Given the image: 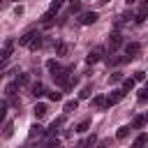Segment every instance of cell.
<instances>
[{"label":"cell","mask_w":148,"mask_h":148,"mask_svg":"<svg viewBox=\"0 0 148 148\" xmlns=\"http://www.w3.org/2000/svg\"><path fill=\"white\" fill-rule=\"evenodd\" d=\"M62 5H65V0H51V7H49V9H51V12H58Z\"/></svg>","instance_id":"4316f807"},{"label":"cell","mask_w":148,"mask_h":148,"mask_svg":"<svg viewBox=\"0 0 148 148\" xmlns=\"http://www.w3.org/2000/svg\"><path fill=\"white\" fill-rule=\"evenodd\" d=\"M46 69L51 72V76H56L58 72H62V67H60V62H58V60H53V58H51V60H46Z\"/></svg>","instance_id":"30bf717a"},{"label":"cell","mask_w":148,"mask_h":148,"mask_svg":"<svg viewBox=\"0 0 148 148\" xmlns=\"http://www.w3.org/2000/svg\"><path fill=\"white\" fill-rule=\"evenodd\" d=\"M111 0H97V5H109Z\"/></svg>","instance_id":"e575fe53"},{"label":"cell","mask_w":148,"mask_h":148,"mask_svg":"<svg viewBox=\"0 0 148 148\" xmlns=\"http://www.w3.org/2000/svg\"><path fill=\"white\" fill-rule=\"evenodd\" d=\"M69 12H72V14L81 12V2H79V0H72V5H69Z\"/></svg>","instance_id":"83f0119b"},{"label":"cell","mask_w":148,"mask_h":148,"mask_svg":"<svg viewBox=\"0 0 148 148\" xmlns=\"http://www.w3.org/2000/svg\"><path fill=\"white\" fill-rule=\"evenodd\" d=\"M92 106H95V109H99V111H104V109H109V104H106V97H102V95H97V97H92Z\"/></svg>","instance_id":"8fae6325"},{"label":"cell","mask_w":148,"mask_h":148,"mask_svg":"<svg viewBox=\"0 0 148 148\" xmlns=\"http://www.w3.org/2000/svg\"><path fill=\"white\" fill-rule=\"evenodd\" d=\"M146 143H148V134H146V132H141V134L132 141V148H143Z\"/></svg>","instance_id":"4fadbf2b"},{"label":"cell","mask_w":148,"mask_h":148,"mask_svg":"<svg viewBox=\"0 0 148 148\" xmlns=\"http://www.w3.org/2000/svg\"><path fill=\"white\" fill-rule=\"evenodd\" d=\"M146 18H148V7H146V5H141V9L134 14V23H143Z\"/></svg>","instance_id":"5bb4252c"},{"label":"cell","mask_w":148,"mask_h":148,"mask_svg":"<svg viewBox=\"0 0 148 148\" xmlns=\"http://www.w3.org/2000/svg\"><path fill=\"white\" fill-rule=\"evenodd\" d=\"M12 49H14V39H5V46H2V60H7L12 56Z\"/></svg>","instance_id":"9a60e30c"},{"label":"cell","mask_w":148,"mask_h":148,"mask_svg":"<svg viewBox=\"0 0 148 148\" xmlns=\"http://www.w3.org/2000/svg\"><path fill=\"white\" fill-rule=\"evenodd\" d=\"M60 125H62V118H56L51 125H49V130H46V134L49 136H56L58 134V130H60Z\"/></svg>","instance_id":"7c38bea8"},{"label":"cell","mask_w":148,"mask_h":148,"mask_svg":"<svg viewBox=\"0 0 148 148\" xmlns=\"http://www.w3.org/2000/svg\"><path fill=\"white\" fill-rule=\"evenodd\" d=\"M123 79H125V76H123V72H113L109 81H111V83H118V81H123Z\"/></svg>","instance_id":"f1b7e54d"},{"label":"cell","mask_w":148,"mask_h":148,"mask_svg":"<svg viewBox=\"0 0 148 148\" xmlns=\"http://www.w3.org/2000/svg\"><path fill=\"white\" fill-rule=\"evenodd\" d=\"M32 113H35V118H44V116L49 113V106H46L44 102H37L35 109H32Z\"/></svg>","instance_id":"ba28073f"},{"label":"cell","mask_w":148,"mask_h":148,"mask_svg":"<svg viewBox=\"0 0 148 148\" xmlns=\"http://www.w3.org/2000/svg\"><path fill=\"white\" fill-rule=\"evenodd\" d=\"M102 53H104V49H92V51L86 56V62H88V65H95V62H99V60H102Z\"/></svg>","instance_id":"277c9868"},{"label":"cell","mask_w":148,"mask_h":148,"mask_svg":"<svg viewBox=\"0 0 148 148\" xmlns=\"http://www.w3.org/2000/svg\"><path fill=\"white\" fill-rule=\"evenodd\" d=\"M44 92H46V88H44V83H42V81H37V83H32V86H30V95H32V97H42Z\"/></svg>","instance_id":"52a82bcc"},{"label":"cell","mask_w":148,"mask_h":148,"mask_svg":"<svg viewBox=\"0 0 148 148\" xmlns=\"http://www.w3.org/2000/svg\"><path fill=\"white\" fill-rule=\"evenodd\" d=\"M143 88H148V81H146V86H143Z\"/></svg>","instance_id":"74e56055"},{"label":"cell","mask_w":148,"mask_h":148,"mask_svg":"<svg viewBox=\"0 0 148 148\" xmlns=\"http://www.w3.org/2000/svg\"><path fill=\"white\" fill-rule=\"evenodd\" d=\"M120 46H123V35H120V32H113V35L109 37V51L113 53V51H118Z\"/></svg>","instance_id":"3957f363"},{"label":"cell","mask_w":148,"mask_h":148,"mask_svg":"<svg viewBox=\"0 0 148 148\" xmlns=\"http://www.w3.org/2000/svg\"><path fill=\"white\" fill-rule=\"evenodd\" d=\"M76 109H79V99H69V102H65V106H62L65 113H72V111H76Z\"/></svg>","instance_id":"d6986e66"},{"label":"cell","mask_w":148,"mask_h":148,"mask_svg":"<svg viewBox=\"0 0 148 148\" xmlns=\"http://www.w3.org/2000/svg\"><path fill=\"white\" fill-rule=\"evenodd\" d=\"M125 2H127V5H132V2H134V0H125Z\"/></svg>","instance_id":"8d00e7d4"},{"label":"cell","mask_w":148,"mask_h":148,"mask_svg":"<svg viewBox=\"0 0 148 148\" xmlns=\"http://www.w3.org/2000/svg\"><path fill=\"white\" fill-rule=\"evenodd\" d=\"M12 134H14V123L7 120V123H5V139H9Z\"/></svg>","instance_id":"d4e9b609"},{"label":"cell","mask_w":148,"mask_h":148,"mask_svg":"<svg viewBox=\"0 0 148 148\" xmlns=\"http://www.w3.org/2000/svg\"><path fill=\"white\" fill-rule=\"evenodd\" d=\"M97 18H99L97 12H83V14H81V23H83V25H92Z\"/></svg>","instance_id":"8992f818"},{"label":"cell","mask_w":148,"mask_h":148,"mask_svg":"<svg viewBox=\"0 0 148 148\" xmlns=\"http://www.w3.org/2000/svg\"><path fill=\"white\" fill-rule=\"evenodd\" d=\"M88 127H90V120H81L76 127H74V132H79V134H83V132H88Z\"/></svg>","instance_id":"cb8c5ba5"},{"label":"cell","mask_w":148,"mask_h":148,"mask_svg":"<svg viewBox=\"0 0 148 148\" xmlns=\"http://www.w3.org/2000/svg\"><path fill=\"white\" fill-rule=\"evenodd\" d=\"M67 51H69L67 42H56V56H67Z\"/></svg>","instance_id":"e0dca14e"},{"label":"cell","mask_w":148,"mask_h":148,"mask_svg":"<svg viewBox=\"0 0 148 148\" xmlns=\"http://www.w3.org/2000/svg\"><path fill=\"white\" fill-rule=\"evenodd\" d=\"M90 92H92V88H90V86H86V88L79 92V97H81V99H88V97H90Z\"/></svg>","instance_id":"f546056e"},{"label":"cell","mask_w":148,"mask_h":148,"mask_svg":"<svg viewBox=\"0 0 148 148\" xmlns=\"http://www.w3.org/2000/svg\"><path fill=\"white\" fill-rule=\"evenodd\" d=\"M148 99V88H143L141 92H139V102H146Z\"/></svg>","instance_id":"836d02e7"},{"label":"cell","mask_w":148,"mask_h":148,"mask_svg":"<svg viewBox=\"0 0 148 148\" xmlns=\"http://www.w3.org/2000/svg\"><path fill=\"white\" fill-rule=\"evenodd\" d=\"M130 130H132V127H127V125L118 127V132H116V139H127V136H130Z\"/></svg>","instance_id":"7402d4cb"},{"label":"cell","mask_w":148,"mask_h":148,"mask_svg":"<svg viewBox=\"0 0 148 148\" xmlns=\"http://www.w3.org/2000/svg\"><path fill=\"white\" fill-rule=\"evenodd\" d=\"M97 146V134H90L86 141H79L76 143V148H95Z\"/></svg>","instance_id":"9c48e42d"},{"label":"cell","mask_w":148,"mask_h":148,"mask_svg":"<svg viewBox=\"0 0 148 148\" xmlns=\"http://www.w3.org/2000/svg\"><path fill=\"white\" fill-rule=\"evenodd\" d=\"M18 88H21V86H18L16 81H12V83H7V88H5V95H7V97H14Z\"/></svg>","instance_id":"ac0fdd59"},{"label":"cell","mask_w":148,"mask_h":148,"mask_svg":"<svg viewBox=\"0 0 148 148\" xmlns=\"http://www.w3.org/2000/svg\"><path fill=\"white\" fill-rule=\"evenodd\" d=\"M139 53H141V44H139V42H127V44H125V56H130V58L134 60Z\"/></svg>","instance_id":"7a4b0ae2"},{"label":"cell","mask_w":148,"mask_h":148,"mask_svg":"<svg viewBox=\"0 0 148 148\" xmlns=\"http://www.w3.org/2000/svg\"><path fill=\"white\" fill-rule=\"evenodd\" d=\"M18 46H25V49H30V51L42 49V35H39L37 30H28V32L18 39Z\"/></svg>","instance_id":"6da1fadb"},{"label":"cell","mask_w":148,"mask_h":148,"mask_svg":"<svg viewBox=\"0 0 148 148\" xmlns=\"http://www.w3.org/2000/svg\"><path fill=\"white\" fill-rule=\"evenodd\" d=\"M141 5H146V7H148V0H141Z\"/></svg>","instance_id":"d590c367"},{"label":"cell","mask_w":148,"mask_h":148,"mask_svg":"<svg viewBox=\"0 0 148 148\" xmlns=\"http://www.w3.org/2000/svg\"><path fill=\"white\" fill-rule=\"evenodd\" d=\"M49 99H51V102H60V99H62V92H56V90H53V92H49Z\"/></svg>","instance_id":"4dcf8cb0"},{"label":"cell","mask_w":148,"mask_h":148,"mask_svg":"<svg viewBox=\"0 0 148 148\" xmlns=\"http://www.w3.org/2000/svg\"><path fill=\"white\" fill-rule=\"evenodd\" d=\"M42 130H44V127H42V125H37V123H35V125H30V136H39V134H42Z\"/></svg>","instance_id":"484cf974"},{"label":"cell","mask_w":148,"mask_h":148,"mask_svg":"<svg viewBox=\"0 0 148 148\" xmlns=\"http://www.w3.org/2000/svg\"><path fill=\"white\" fill-rule=\"evenodd\" d=\"M16 83L23 88V86H30V74H18L16 76Z\"/></svg>","instance_id":"603a6c76"},{"label":"cell","mask_w":148,"mask_h":148,"mask_svg":"<svg viewBox=\"0 0 148 148\" xmlns=\"http://www.w3.org/2000/svg\"><path fill=\"white\" fill-rule=\"evenodd\" d=\"M143 125H146V118H143V116H136V118L132 120V125H130V127H132V130H141Z\"/></svg>","instance_id":"44dd1931"},{"label":"cell","mask_w":148,"mask_h":148,"mask_svg":"<svg viewBox=\"0 0 148 148\" xmlns=\"http://www.w3.org/2000/svg\"><path fill=\"white\" fill-rule=\"evenodd\" d=\"M109 146H111V139H102V141H99L95 148H109Z\"/></svg>","instance_id":"d6a6232c"},{"label":"cell","mask_w":148,"mask_h":148,"mask_svg":"<svg viewBox=\"0 0 148 148\" xmlns=\"http://www.w3.org/2000/svg\"><path fill=\"white\" fill-rule=\"evenodd\" d=\"M134 86H136L134 76H132V79H123V90H125V92H132V90H134Z\"/></svg>","instance_id":"ffe728a7"},{"label":"cell","mask_w":148,"mask_h":148,"mask_svg":"<svg viewBox=\"0 0 148 148\" xmlns=\"http://www.w3.org/2000/svg\"><path fill=\"white\" fill-rule=\"evenodd\" d=\"M134 81H146V72H134Z\"/></svg>","instance_id":"1f68e13d"},{"label":"cell","mask_w":148,"mask_h":148,"mask_svg":"<svg viewBox=\"0 0 148 148\" xmlns=\"http://www.w3.org/2000/svg\"><path fill=\"white\" fill-rule=\"evenodd\" d=\"M123 97H125V90H123V88H118V90H113V92L106 97V104H109V106H113V104H118Z\"/></svg>","instance_id":"5b68a950"},{"label":"cell","mask_w":148,"mask_h":148,"mask_svg":"<svg viewBox=\"0 0 148 148\" xmlns=\"http://www.w3.org/2000/svg\"><path fill=\"white\" fill-rule=\"evenodd\" d=\"M53 16H56V12H51V9H49V12L42 16V23H44V28H51V25H53Z\"/></svg>","instance_id":"2e32d148"}]
</instances>
